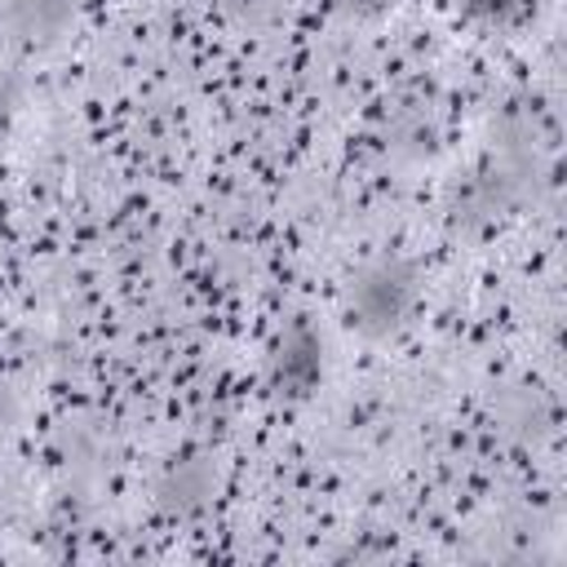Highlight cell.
<instances>
[{"instance_id":"cell-1","label":"cell","mask_w":567,"mask_h":567,"mask_svg":"<svg viewBox=\"0 0 567 567\" xmlns=\"http://www.w3.org/2000/svg\"><path fill=\"white\" fill-rule=\"evenodd\" d=\"M346 301H350V323L354 328H363L372 337L394 332L416 306V270H412V261H403V257L368 261L350 279Z\"/></svg>"},{"instance_id":"cell-2","label":"cell","mask_w":567,"mask_h":567,"mask_svg":"<svg viewBox=\"0 0 567 567\" xmlns=\"http://www.w3.org/2000/svg\"><path fill=\"white\" fill-rule=\"evenodd\" d=\"M71 0H4V27L18 44H53L71 27Z\"/></svg>"},{"instance_id":"cell-3","label":"cell","mask_w":567,"mask_h":567,"mask_svg":"<svg viewBox=\"0 0 567 567\" xmlns=\"http://www.w3.org/2000/svg\"><path fill=\"white\" fill-rule=\"evenodd\" d=\"M13 102H18V93H13V80H9V75H0V137H4L9 120H13Z\"/></svg>"}]
</instances>
